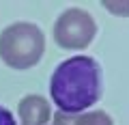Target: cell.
Segmentation results:
<instances>
[{
	"label": "cell",
	"instance_id": "5b68a950",
	"mask_svg": "<svg viewBox=\"0 0 129 125\" xmlns=\"http://www.w3.org/2000/svg\"><path fill=\"white\" fill-rule=\"evenodd\" d=\"M52 123L54 125H114V121L103 110H90V112H80V114L56 112L52 116Z\"/></svg>",
	"mask_w": 129,
	"mask_h": 125
},
{
	"label": "cell",
	"instance_id": "277c9868",
	"mask_svg": "<svg viewBox=\"0 0 129 125\" xmlns=\"http://www.w3.org/2000/svg\"><path fill=\"white\" fill-rule=\"evenodd\" d=\"M19 125H47L52 119V110L45 97L41 95H26L17 104Z\"/></svg>",
	"mask_w": 129,
	"mask_h": 125
},
{
	"label": "cell",
	"instance_id": "52a82bcc",
	"mask_svg": "<svg viewBox=\"0 0 129 125\" xmlns=\"http://www.w3.org/2000/svg\"><path fill=\"white\" fill-rule=\"evenodd\" d=\"M0 125H17V121L13 119L11 110H7V108H2V106H0Z\"/></svg>",
	"mask_w": 129,
	"mask_h": 125
},
{
	"label": "cell",
	"instance_id": "3957f363",
	"mask_svg": "<svg viewBox=\"0 0 129 125\" xmlns=\"http://www.w3.org/2000/svg\"><path fill=\"white\" fill-rule=\"evenodd\" d=\"M97 35V24L88 11L80 7L62 11L54 24V41L64 50H84Z\"/></svg>",
	"mask_w": 129,
	"mask_h": 125
},
{
	"label": "cell",
	"instance_id": "6da1fadb",
	"mask_svg": "<svg viewBox=\"0 0 129 125\" xmlns=\"http://www.w3.org/2000/svg\"><path fill=\"white\" fill-rule=\"evenodd\" d=\"M101 67L90 56H71L54 69L50 95L58 112L80 114L101 97Z\"/></svg>",
	"mask_w": 129,
	"mask_h": 125
},
{
	"label": "cell",
	"instance_id": "7a4b0ae2",
	"mask_svg": "<svg viewBox=\"0 0 129 125\" xmlns=\"http://www.w3.org/2000/svg\"><path fill=\"white\" fill-rule=\"evenodd\" d=\"M45 52V37L37 24L15 22L0 33V58L11 69H30Z\"/></svg>",
	"mask_w": 129,
	"mask_h": 125
},
{
	"label": "cell",
	"instance_id": "8992f818",
	"mask_svg": "<svg viewBox=\"0 0 129 125\" xmlns=\"http://www.w3.org/2000/svg\"><path fill=\"white\" fill-rule=\"evenodd\" d=\"M101 5H103L106 11L118 15V17H129V2H106V0H103Z\"/></svg>",
	"mask_w": 129,
	"mask_h": 125
}]
</instances>
